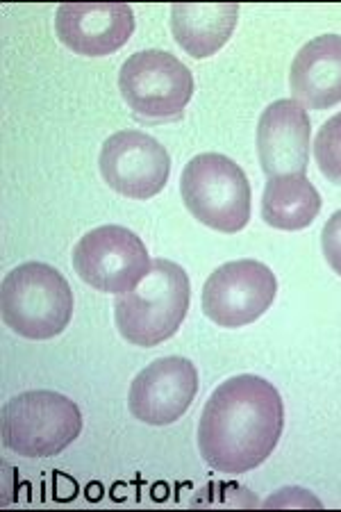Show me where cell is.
<instances>
[{
  "label": "cell",
  "instance_id": "3",
  "mask_svg": "<svg viewBox=\"0 0 341 512\" xmlns=\"http://www.w3.org/2000/svg\"><path fill=\"white\" fill-rule=\"evenodd\" d=\"M73 317L69 280L51 264L26 262L3 280V321L28 340L62 335Z\"/></svg>",
  "mask_w": 341,
  "mask_h": 512
},
{
  "label": "cell",
  "instance_id": "12",
  "mask_svg": "<svg viewBox=\"0 0 341 512\" xmlns=\"http://www.w3.org/2000/svg\"><path fill=\"white\" fill-rule=\"evenodd\" d=\"M312 123L305 107L289 98L271 103L257 123V155L269 178L305 176Z\"/></svg>",
  "mask_w": 341,
  "mask_h": 512
},
{
  "label": "cell",
  "instance_id": "14",
  "mask_svg": "<svg viewBox=\"0 0 341 512\" xmlns=\"http://www.w3.org/2000/svg\"><path fill=\"white\" fill-rule=\"evenodd\" d=\"M237 19V3H176L171 7L173 37L196 60L219 53L235 32Z\"/></svg>",
  "mask_w": 341,
  "mask_h": 512
},
{
  "label": "cell",
  "instance_id": "2",
  "mask_svg": "<svg viewBox=\"0 0 341 512\" xmlns=\"http://www.w3.org/2000/svg\"><path fill=\"white\" fill-rule=\"evenodd\" d=\"M189 299L187 271L176 262L160 258L132 292L116 294V328L126 342L151 349L178 333L187 317Z\"/></svg>",
  "mask_w": 341,
  "mask_h": 512
},
{
  "label": "cell",
  "instance_id": "11",
  "mask_svg": "<svg viewBox=\"0 0 341 512\" xmlns=\"http://www.w3.org/2000/svg\"><path fill=\"white\" fill-rule=\"evenodd\" d=\"M55 30L76 55L105 57L128 44L135 14L126 3H64L57 7Z\"/></svg>",
  "mask_w": 341,
  "mask_h": 512
},
{
  "label": "cell",
  "instance_id": "4",
  "mask_svg": "<svg viewBox=\"0 0 341 512\" xmlns=\"http://www.w3.org/2000/svg\"><path fill=\"white\" fill-rule=\"evenodd\" d=\"M187 210L216 233H239L251 221V183L235 160L221 153H203L187 162L180 178Z\"/></svg>",
  "mask_w": 341,
  "mask_h": 512
},
{
  "label": "cell",
  "instance_id": "16",
  "mask_svg": "<svg viewBox=\"0 0 341 512\" xmlns=\"http://www.w3.org/2000/svg\"><path fill=\"white\" fill-rule=\"evenodd\" d=\"M314 158L330 183L341 185V112L323 123L314 139Z\"/></svg>",
  "mask_w": 341,
  "mask_h": 512
},
{
  "label": "cell",
  "instance_id": "15",
  "mask_svg": "<svg viewBox=\"0 0 341 512\" xmlns=\"http://www.w3.org/2000/svg\"><path fill=\"white\" fill-rule=\"evenodd\" d=\"M321 196L307 176L269 178L262 194V219L278 230H303L319 217Z\"/></svg>",
  "mask_w": 341,
  "mask_h": 512
},
{
  "label": "cell",
  "instance_id": "17",
  "mask_svg": "<svg viewBox=\"0 0 341 512\" xmlns=\"http://www.w3.org/2000/svg\"><path fill=\"white\" fill-rule=\"evenodd\" d=\"M321 249L323 258L335 269V274L341 276V210L332 214L328 224L323 226L321 233Z\"/></svg>",
  "mask_w": 341,
  "mask_h": 512
},
{
  "label": "cell",
  "instance_id": "5",
  "mask_svg": "<svg viewBox=\"0 0 341 512\" xmlns=\"http://www.w3.org/2000/svg\"><path fill=\"white\" fill-rule=\"evenodd\" d=\"M82 433V412L60 392H23L3 408V444L23 458H53Z\"/></svg>",
  "mask_w": 341,
  "mask_h": 512
},
{
  "label": "cell",
  "instance_id": "1",
  "mask_svg": "<svg viewBox=\"0 0 341 512\" xmlns=\"http://www.w3.org/2000/svg\"><path fill=\"white\" fill-rule=\"evenodd\" d=\"M285 431L280 392L260 376L241 374L216 387L198 424L201 458L214 472L246 474L276 451Z\"/></svg>",
  "mask_w": 341,
  "mask_h": 512
},
{
  "label": "cell",
  "instance_id": "9",
  "mask_svg": "<svg viewBox=\"0 0 341 512\" xmlns=\"http://www.w3.org/2000/svg\"><path fill=\"white\" fill-rule=\"evenodd\" d=\"M98 167L105 185L116 194L148 201L166 187L171 158L155 137L141 130H121L105 139Z\"/></svg>",
  "mask_w": 341,
  "mask_h": 512
},
{
  "label": "cell",
  "instance_id": "7",
  "mask_svg": "<svg viewBox=\"0 0 341 512\" xmlns=\"http://www.w3.org/2000/svg\"><path fill=\"white\" fill-rule=\"evenodd\" d=\"M144 242L123 226H101L73 249V267L80 280L105 294L132 292L151 271Z\"/></svg>",
  "mask_w": 341,
  "mask_h": 512
},
{
  "label": "cell",
  "instance_id": "8",
  "mask_svg": "<svg viewBox=\"0 0 341 512\" xmlns=\"http://www.w3.org/2000/svg\"><path fill=\"white\" fill-rule=\"evenodd\" d=\"M276 274L257 260H235L223 264L205 280L203 312L221 328L253 324L276 301Z\"/></svg>",
  "mask_w": 341,
  "mask_h": 512
},
{
  "label": "cell",
  "instance_id": "13",
  "mask_svg": "<svg viewBox=\"0 0 341 512\" xmlns=\"http://www.w3.org/2000/svg\"><path fill=\"white\" fill-rule=\"evenodd\" d=\"M289 87L294 101L310 110L341 103V35H321L301 48L291 62Z\"/></svg>",
  "mask_w": 341,
  "mask_h": 512
},
{
  "label": "cell",
  "instance_id": "6",
  "mask_svg": "<svg viewBox=\"0 0 341 512\" xmlns=\"http://www.w3.org/2000/svg\"><path fill=\"white\" fill-rule=\"evenodd\" d=\"M119 89L132 112L148 121H176L194 96V76L176 55L141 51L119 71Z\"/></svg>",
  "mask_w": 341,
  "mask_h": 512
},
{
  "label": "cell",
  "instance_id": "10",
  "mask_svg": "<svg viewBox=\"0 0 341 512\" xmlns=\"http://www.w3.org/2000/svg\"><path fill=\"white\" fill-rule=\"evenodd\" d=\"M198 394L194 362L178 355L160 358L141 369L130 385L128 408L148 426H169L185 415Z\"/></svg>",
  "mask_w": 341,
  "mask_h": 512
}]
</instances>
